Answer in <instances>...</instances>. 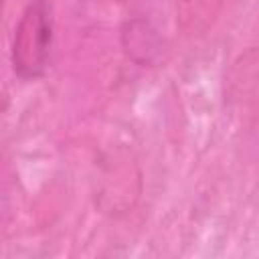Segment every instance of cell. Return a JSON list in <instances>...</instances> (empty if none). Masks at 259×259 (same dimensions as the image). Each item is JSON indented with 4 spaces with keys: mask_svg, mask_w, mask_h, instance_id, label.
<instances>
[{
    "mask_svg": "<svg viewBox=\"0 0 259 259\" xmlns=\"http://www.w3.org/2000/svg\"><path fill=\"white\" fill-rule=\"evenodd\" d=\"M55 42V16L51 0H30L14 28L10 63L22 81H34L45 75L51 63Z\"/></svg>",
    "mask_w": 259,
    "mask_h": 259,
    "instance_id": "1",
    "label": "cell"
}]
</instances>
